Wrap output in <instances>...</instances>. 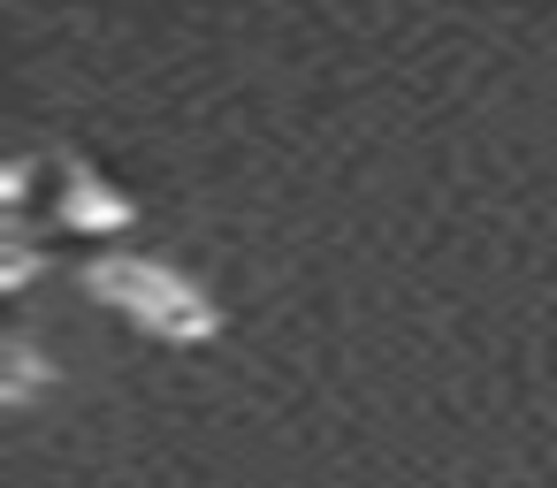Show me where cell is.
Wrapping results in <instances>:
<instances>
[{
  "mask_svg": "<svg viewBox=\"0 0 557 488\" xmlns=\"http://www.w3.org/2000/svg\"><path fill=\"white\" fill-rule=\"evenodd\" d=\"M100 290L108 298H123L131 313H146V321H161V328H207V313H199V298L184 290V283H169L161 267H138V260H123V267H100Z\"/></svg>",
  "mask_w": 557,
  "mask_h": 488,
  "instance_id": "cell-1",
  "label": "cell"
}]
</instances>
